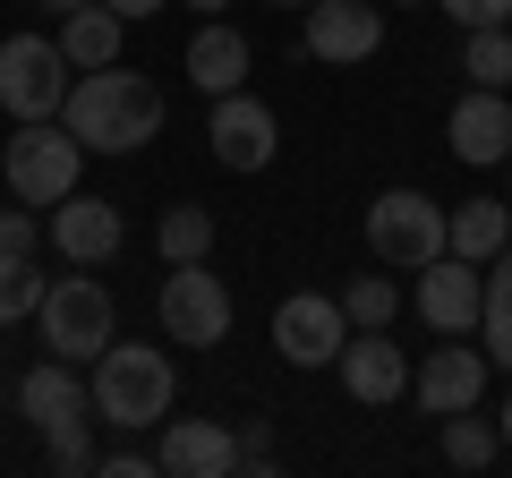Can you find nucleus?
Here are the masks:
<instances>
[{"mask_svg": "<svg viewBox=\"0 0 512 478\" xmlns=\"http://www.w3.org/2000/svg\"><path fill=\"white\" fill-rule=\"evenodd\" d=\"M60 120H69V137L86 154H146L154 137H163V86H154L146 69H128V60L77 69Z\"/></svg>", "mask_w": 512, "mask_h": 478, "instance_id": "nucleus-1", "label": "nucleus"}, {"mask_svg": "<svg viewBox=\"0 0 512 478\" xmlns=\"http://www.w3.org/2000/svg\"><path fill=\"white\" fill-rule=\"evenodd\" d=\"M94 419L120 427V436H146V427L171 419V393H180V368H171V350L154 342H120L111 333V350L94 359Z\"/></svg>", "mask_w": 512, "mask_h": 478, "instance_id": "nucleus-2", "label": "nucleus"}, {"mask_svg": "<svg viewBox=\"0 0 512 478\" xmlns=\"http://www.w3.org/2000/svg\"><path fill=\"white\" fill-rule=\"evenodd\" d=\"M77 171H86V146L69 137V120H18V137L0 146V180L9 197L52 214L60 197H77Z\"/></svg>", "mask_w": 512, "mask_h": 478, "instance_id": "nucleus-3", "label": "nucleus"}, {"mask_svg": "<svg viewBox=\"0 0 512 478\" xmlns=\"http://www.w3.org/2000/svg\"><path fill=\"white\" fill-rule=\"evenodd\" d=\"M35 325H43V350H52V359L94 368V359L111 350V333H120V316H111V291L94 282V265H77V274H60L52 291H43Z\"/></svg>", "mask_w": 512, "mask_h": 478, "instance_id": "nucleus-4", "label": "nucleus"}, {"mask_svg": "<svg viewBox=\"0 0 512 478\" xmlns=\"http://www.w3.org/2000/svg\"><path fill=\"white\" fill-rule=\"evenodd\" d=\"M69 52H60V35H9L0 43V111L9 120H60V103H69Z\"/></svg>", "mask_w": 512, "mask_h": 478, "instance_id": "nucleus-5", "label": "nucleus"}, {"mask_svg": "<svg viewBox=\"0 0 512 478\" xmlns=\"http://www.w3.org/2000/svg\"><path fill=\"white\" fill-rule=\"evenodd\" d=\"M367 248H376V265H393V274H419L427 257H444V205L427 197V188H384V197L367 205Z\"/></svg>", "mask_w": 512, "mask_h": 478, "instance_id": "nucleus-6", "label": "nucleus"}, {"mask_svg": "<svg viewBox=\"0 0 512 478\" xmlns=\"http://www.w3.org/2000/svg\"><path fill=\"white\" fill-rule=\"evenodd\" d=\"M154 316H163V333L180 350H214V342H231V282L214 265H171L163 291H154Z\"/></svg>", "mask_w": 512, "mask_h": 478, "instance_id": "nucleus-7", "label": "nucleus"}, {"mask_svg": "<svg viewBox=\"0 0 512 478\" xmlns=\"http://www.w3.org/2000/svg\"><path fill=\"white\" fill-rule=\"evenodd\" d=\"M342 342H350V316H342L333 291H291L274 308V350L291 359V368H333Z\"/></svg>", "mask_w": 512, "mask_h": 478, "instance_id": "nucleus-8", "label": "nucleus"}, {"mask_svg": "<svg viewBox=\"0 0 512 478\" xmlns=\"http://www.w3.org/2000/svg\"><path fill=\"white\" fill-rule=\"evenodd\" d=\"M205 146H214L222 171H265L282 154V120L256 103L248 86L239 94H214V120H205Z\"/></svg>", "mask_w": 512, "mask_h": 478, "instance_id": "nucleus-9", "label": "nucleus"}, {"mask_svg": "<svg viewBox=\"0 0 512 478\" xmlns=\"http://www.w3.org/2000/svg\"><path fill=\"white\" fill-rule=\"evenodd\" d=\"M410 393H419L436 419L478 410V393H487V342L470 350V333H444V350H427L419 368H410Z\"/></svg>", "mask_w": 512, "mask_h": 478, "instance_id": "nucleus-10", "label": "nucleus"}, {"mask_svg": "<svg viewBox=\"0 0 512 478\" xmlns=\"http://www.w3.org/2000/svg\"><path fill=\"white\" fill-rule=\"evenodd\" d=\"M9 402H18V419H35L43 436L94 419V385L77 376V359H52V350H43V368H26L18 385H9Z\"/></svg>", "mask_w": 512, "mask_h": 478, "instance_id": "nucleus-11", "label": "nucleus"}, {"mask_svg": "<svg viewBox=\"0 0 512 478\" xmlns=\"http://www.w3.org/2000/svg\"><path fill=\"white\" fill-rule=\"evenodd\" d=\"M478 308H487V265L453 257V248L419 265V316L436 333H478Z\"/></svg>", "mask_w": 512, "mask_h": 478, "instance_id": "nucleus-12", "label": "nucleus"}, {"mask_svg": "<svg viewBox=\"0 0 512 478\" xmlns=\"http://www.w3.org/2000/svg\"><path fill=\"white\" fill-rule=\"evenodd\" d=\"M333 368H342V393L367 402V410H384V402H402V393H410V359L393 350V325H359Z\"/></svg>", "mask_w": 512, "mask_h": 478, "instance_id": "nucleus-13", "label": "nucleus"}, {"mask_svg": "<svg viewBox=\"0 0 512 478\" xmlns=\"http://www.w3.org/2000/svg\"><path fill=\"white\" fill-rule=\"evenodd\" d=\"M384 43V9L376 0H308V52L350 69V60H376Z\"/></svg>", "mask_w": 512, "mask_h": 478, "instance_id": "nucleus-14", "label": "nucleus"}, {"mask_svg": "<svg viewBox=\"0 0 512 478\" xmlns=\"http://www.w3.org/2000/svg\"><path fill=\"white\" fill-rule=\"evenodd\" d=\"M43 231H52V248L69 265H103V257H120V205H103V197H86V188H77V197H60L52 214H43Z\"/></svg>", "mask_w": 512, "mask_h": 478, "instance_id": "nucleus-15", "label": "nucleus"}, {"mask_svg": "<svg viewBox=\"0 0 512 478\" xmlns=\"http://www.w3.org/2000/svg\"><path fill=\"white\" fill-rule=\"evenodd\" d=\"M154 461H163V478H231L239 470V436L222 419H163Z\"/></svg>", "mask_w": 512, "mask_h": 478, "instance_id": "nucleus-16", "label": "nucleus"}, {"mask_svg": "<svg viewBox=\"0 0 512 478\" xmlns=\"http://www.w3.org/2000/svg\"><path fill=\"white\" fill-rule=\"evenodd\" d=\"M444 137H453L461 163H504L512 154V86H470L453 103V120H444Z\"/></svg>", "mask_w": 512, "mask_h": 478, "instance_id": "nucleus-17", "label": "nucleus"}, {"mask_svg": "<svg viewBox=\"0 0 512 478\" xmlns=\"http://www.w3.org/2000/svg\"><path fill=\"white\" fill-rule=\"evenodd\" d=\"M188 86L197 94H239L248 86V35H239L231 18H214V26L188 35Z\"/></svg>", "mask_w": 512, "mask_h": 478, "instance_id": "nucleus-18", "label": "nucleus"}, {"mask_svg": "<svg viewBox=\"0 0 512 478\" xmlns=\"http://www.w3.org/2000/svg\"><path fill=\"white\" fill-rule=\"evenodd\" d=\"M444 248L470 257V265H495L512 248V205L504 197H470L461 214H444Z\"/></svg>", "mask_w": 512, "mask_h": 478, "instance_id": "nucleus-19", "label": "nucleus"}, {"mask_svg": "<svg viewBox=\"0 0 512 478\" xmlns=\"http://www.w3.org/2000/svg\"><path fill=\"white\" fill-rule=\"evenodd\" d=\"M120 9H103V0H86V9H69L60 18V52H69V69H111L120 60Z\"/></svg>", "mask_w": 512, "mask_h": 478, "instance_id": "nucleus-20", "label": "nucleus"}, {"mask_svg": "<svg viewBox=\"0 0 512 478\" xmlns=\"http://www.w3.org/2000/svg\"><path fill=\"white\" fill-rule=\"evenodd\" d=\"M478 342H487V368H512V248L487 265V308H478Z\"/></svg>", "mask_w": 512, "mask_h": 478, "instance_id": "nucleus-21", "label": "nucleus"}, {"mask_svg": "<svg viewBox=\"0 0 512 478\" xmlns=\"http://www.w3.org/2000/svg\"><path fill=\"white\" fill-rule=\"evenodd\" d=\"M154 248H163V265H205L214 257V214L205 205H171L154 222Z\"/></svg>", "mask_w": 512, "mask_h": 478, "instance_id": "nucleus-22", "label": "nucleus"}, {"mask_svg": "<svg viewBox=\"0 0 512 478\" xmlns=\"http://www.w3.org/2000/svg\"><path fill=\"white\" fill-rule=\"evenodd\" d=\"M43 291H52L43 257H0V333H9V325H26V316L43 308Z\"/></svg>", "mask_w": 512, "mask_h": 478, "instance_id": "nucleus-23", "label": "nucleus"}, {"mask_svg": "<svg viewBox=\"0 0 512 478\" xmlns=\"http://www.w3.org/2000/svg\"><path fill=\"white\" fill-rule=\"evenodd\" d=\"M495 453H504V427L495 419H478V410H453V419H444V461H453V470H487Z\"/></svg>", "mask_w": 512, "mask_h": 478, "instance_id": "nucleus-24", "label": "nucleus"}, {"mask_svg": "<svg viewBox=\"0 0 512 478\" xmlns=\"http://www.w3.org/2000/svg\"><path fill=\"white\" fill-rule=\"evenodd\" d=\"M461 77H470V86H512V26H470Z\"/></svg>", "mask_w": 512, "mask_h": 478, "instance_id": "nucleus-25", "label": "nucleus"}, {"mask_svg": "<svg viewBox=\"0 0 512 478\" xmlns=\"http://www.w3.org/2000/svg\"><path fill=\"white\" fill-rule=\"evenodd\" d=\"M393 308H402V282H393V265H376V274H359V282L342 291L350 333H359V325H393Z\"/></svg>", "mask_w": 512, "mask_h": 478, "instance_id": "nucleus-26", "label": "nucleus"}, {"mask_svg": "<svg viewBox=\"0 0 512 478\" xmlns=\"http://www.w3.org/2000/svg\"><path fill=\"white\" fill-rule=\"evenodd\" d=\"M35 248H43V214L9 197L0 205V257H35Z\"/></svg>", "mask_w": 512, "mask_h": 478, "instance_id": "nucleus-27", "label": "nucleus"}, {"mask_svg": "<svg viewBox=\"0 0 512 478\" xmlns=\"http://www.w3.org/2000/svg\"><path fill=\"white\" fill-rule=\"evenodd\" d=\"M94 419H77V427H60V436H43L52 444V470H69V478H86L94 470V436H86Z\"/></svg>", "mask_w": 512, "mask_h": 478, "instance_id": "nucleus-28", "label": "nucleus"}, {"mask_svg": "<svg viewBox=\"0 0 512 478\" xmlns=\"http://www.w3.org/2000/svg\"><path fill=\"white\" fill-rule=\"evenodd\" d=\"M94 470H111V478H163V461H154V453H137V444L120 436V444H111L103 461H94Z\"/></svg>", "mask_w": 512, "mask_h": 478, "instance_id": "nucleus-29", "label": "nucleus"}, {"mask_svg": "<svg viewBox=\"0 0 512 478\" xmlns=\"http://www.w3.org/2000/svg\"><path fill=\"white\" fill-rule=\"evenodd\" d=\"M239 470H274V427H265V419L239 427Z\"/></svg>", "mask_w": 512, "mask_h": 478, "instance_id": "nucleus-30", "label": "nucleus"}, {"mask_svg": "<svg viewBox=\"0 0 512 478\" xmlns=\"http://www.w3.org/2000/svg\"><path fill=\"white\" fill-rule=\"evenodd\" d=\"M436 9H453L461 26H512V0H436Z\"/></svg>", "mask_w": 512, "mask_h": 478, "instance_id": "nucleus-31", "label": "nucleus"}, {"mask_svg": "<svg viewBox=\"0 0 512 478\" xmlns=\"http://www.w3.org/2000/svg\"><path fill=\"white\" fill-rule=\"evenodd\" d=\"M103 9H120V18H128V26H137V18H163L171 0H103Z\"/></svg>", "mask_w": 512, "mask_h": 478, "instance_id": "nucleus-32", "label": "nucleus"}, {"mask_svg": "<svg viewBox=\"0 0 512 478\" xmlns=\"http://www.w3.org/2000/svg\"><path fill=\"white\" fill-rule=\"evenodd\" d=\"M188 9H205V18H222V9H231V0H188Z\"/></svg>", "mask_w": 512, "mask_h": 478, "instance_id": "nucleus-33", "label": "nucleus"}, {"mask_svg": "<svg viewBox=\"0 0 512 478\" xmlns=\"http://www.w3.org/2000/svg\"><path fill=\"white\" fill-rule=\"evenodd\" d=\"M43 9H52V18H69V9H86V0H43Z\"/></svg>", "mask_w": 512, "mask_h": 478, "instance_id": "nucleus-34", "label": "nucleus"}, {"mask_svg": "<svg viewBox=\"0 0 512 478\" xmlns=\"http://www.w3.org/2000/svg\"><path fill=\"white\" fill-rule=\"evenodd\" d=\"M495 427H504V453H512V402H504V419H495Z\"/></svg>", "mask_w": 512, "mask_h": 478, "instance_id": "nucleus-35", "label": "nucleus"}, {"mask_svg": "<svg viewBox=\"0 0 512 478\" xmlns=\"http://www.w3.org/2000/svg\"><path fill=\"white\" fill-rule=\"evenodd\" d=\"M265 9H308V0H265Z\"/></svg>", "mask_w": 512, "mask_h": 478, "instance_id": "nucleus-36", "label": "nucleus"}, {"mask_svg": "<svg viewBox=\"0 0 512 478\" xmlns=\"http://www.w3.org/2000/svg\"><path fill=\"white\" fill-rule=\"evenodd\" d=\"M393 9H427V0H393Z\"/></svg>", "mask_w": 512, "mask_h": 478, "instance_id": "nucleus-37", "label": "nucleus"}, {"mask_svg": "<svg viewBox=\"0 0 512 478\" xmlns=\"http://www.w3.org/2000/svg\"><path fill=\"white\" fill-rule=\"evenodd\" d=\"M0 402H9V385H0Z\"/></svg>", "mask_w": 512, "mask_h": 478, "instance_id": "nucleus-38", "label": "nucleus"}, {"mask_svg": "<svg viewBox=\"0 0 512 478\" xmlns=\"http://www.w3.org/2000/svg\"><path fill=\"white\" fill-rule=\"evenodd\" d=\"M504 171H512V154H504Z\"/></svg>", "mask_w": 512, "mask_h": 478, "instance_id": "nucleus-39", "label": "nucleus"}]
</instances>
